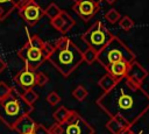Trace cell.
I'll list each match as a JSON object with an SVG mask.
<instances>
[{
    "label": "cell",
    "mask_w": 149,
    "mask_h": 134,
    "mask_svg": "<svg viewBox=\"0 0 149 134\" xmlns=\"http://www.w3.org/2000/svg\"><path fill=\"white\" fill-rule=\"evenodd\" d=\"M97 105L109 118H121L133 127L149 111V93L125 77L104 92Z\"/></svg>",
    "instance_id": "cell-1"
},
{
    "label": "cell",
    "mask_w": 149,
    "mask_h": 134,
    "mask_svg": "<svg viewBox=\"0 0 149 134\" xmlns=\"http://www.w3.org/2000/svg\"><path fill=\"white\" fill-rule=\"evenodd\" d=\"M48 61L64 77L70 76L83 62V51L66 36L59 37Z\"/></svg>",
    "instance_id": "cell-2"
},
{
    "label": "cell",
    "mask_w": 149,
    "mask_h": 134,
    "mask_svg": "<svg viewBox=\"0 0 149 134\" xmlns=\"http://www.w3.org/2000/svg\"><path fill=\"white\" fill-rule=\"evenodd\" d=\"M33 111L34 106L28 105L15 87H13L7 97L0 99V120L10 131H14V127L20 119L29 115Z\"/></svg>",
    "instance_id": "cell-3"
},
{
    "label": "cell",
    "mask_w": 149,
    "mask_h": 134,
    "mask_svg": "<svg viewBox=\"0 0 149 134\" xmlns=\"http://www.w3.org/2000/svg\"><path fill=\"white\" fill-rule=\"evenodd\" d=\"M135 59H136L135 54L118 36H113L112 40L106 44V47L97 56V62L104 69H106L108 65L115 62L125 61L128 64H130Z\"/></svg>",
    "instance_id": "cell-4"
},
{
    "label": "cell",
    "mask_w": 149,
    "mask_h": 134,
    "mask_svg": "<svg viewBox=\"0 0 149 134\" xmlns=\"http://www.w3.org/2000/svg\"><path fill=\"white\" fill-rule=\"evenodd\" d=\"M114 35L107 29L101 21H95L81 36L80 38L87 44L88 48L99 54L106 44L112 40Z\"/></svg>",
    "instance_id": "cell-5"
},
{
    "label": "cell",
    "mask_w": 149,
    "mask_h": 134,
    "mask_svg": "<svg viewBox=\"0 0 149 134\" xmlns=\"http://www.w3.org/2000/svg\"><path fill=\"white\" fill-rule=\"evenodd\" d=\"M63 134H94L95 131L77 111L70 110L69 117L63 125Z\"/></svg>",
    "instance_id": "cell-6"
},
{
    "label": "cell",
    "mask_w": 149,
    "mask_h": 134,
    "mask_svg": "<svg viewBox=\"0 0 149 134\" xmlns=\"http://www.w3.org/2000/svg\"><path fill=\"white\" fill-rule=\"evenodd\" d=\"M17 56L24 62V65L30 68L31 70H37L45 61H48L45 54L43 52V49L35 48L30 45L28 42L19 50Z\"/></svg>",
    "instance_id": "cell-7"
},
{
    "label": "cell",
    "mask_w": 149,
    "mask_h": 134,
    "mask_svg": "<svg viewBox=\"0 0 149 134\" xmlns=\"http://www.w3.org/2000/svg\"><path fill=\"white\" fill-rule=\"evenodd\" d=\"M19 14L29 27H34L44 16V9L35 0H33L19 9Z\"/></svg>",
    "instance_id": "cell-8"
},
{
    "label": "cell",
    "mask_w": 149,
    "mask_h": 134,
    "mask_svg": "<svg viewBox=\"0 0 149 134\" xmlns=\"http://www.w3.org/2000/svg\"><path fill=\"white\" fill-rule=\"evenodd\" d=\"M99 9H100V5L90 0L76 1L72 6V10L85 22L90 21L99 12Z\"/></svg>",
    "instance_id": "cell-9"
},
{
    "label": "cell",
    "mask_w": 149,
    "mask_h": 134,
    "mask_svg": "<svg viewBox=\"0 0 149 134\" xmlns=\"http://www.w3.org/2000/svg\"><path fill=\"white\" fill-rule=\"evenodd\" d=\"M14 82L22 90H30L36 85V71L26 66L14 76Z\"/></svg>",
    "instance_id": "cell-10"
},
{
    "label": "cell",
    "mask_w": 149,
    "mask_h": 134,
    "mask_svg": "<svg viewBox=\"0 0 149 134\" xmlns=\"http://www.w3.org/2000/svg\"><path fill=\"white\" fill-rule=\"evenodd\" d=\"M126 77L130 82H133L134 84H136L139 86H142V84L144 83V80L148 77V71L135 59L134 62H132L129 64Z\"/></svg>",
    "instance_id": "cell-11"
},
{
    "label": "cell",
    "mask_w": 149,
    "mask_h": 134,
    "mask_svg": "<svg viewBox=\"0 0 149 134\" xmlns=\"http://www.w3.org/2000/svg\"><path fill=\"white\" fill-rule=\"evenodd\" d=\"M50 23L56 30H58L61 34H63V36H65V34L76 24V21L65 10H62V13L57 17L51 20Z\"/></svg>",
    "instance_id": "cell-12"
},
{
    "label": "cell",
    "mask_w": 149,
    "mask_h": 134,
    "mask_svg": "<svg viewBox=\"0 0 149 134\" xmlns=\"http://www.w3.org/2000/svg\"><path fill=\"white\" fill-rule=\"evenodd\" d=\"M128 66L129 64L125 61H120V62H115L111 65H108L105 70L107 71L106 73H108L109 76H112L116 82L125 78L126 75H127V71H128Z\"/></svg>",
    "instance_id": "cell-13"
},
{
    "label": "cell",
    "mask_w": 149,
    "mask_h": 134,
    "mask_svg": "<svg viewBox=\"0 0 149 134\" xmlns=\"http://www.w3.org/2000/svg\"><path fill=\"white\" fill-rule=\"evenodd\" d=\"M106 128L112 134H126L132 127L121 118H111L106 122Z\"/></svg>",
    "instance_id": "cell-14"
},
{
    "label": "cell",
    "mask_w": 149,
    "mask_h": 134,
    "mask_svg": "<svg viewBox=\"0 0 149 134\" xmlns=\"http://www.w3.org/2000/svg\"><path fill=\"white\" fill-rule=\"evenodd\" d=\"M35 125H36V122H35L29 115H26V117H23L22 119H20V120L17 121V124H16L15 127H14V131H15L17 134L30 133V132H34Z\"/></svg>",
    "instance_id": "cell-15"
},
{
    "label": "cell",
    "mask_w": 149,
    "mask_h": 134,
    "mask_svg": "<svg viewBox=\"0 0 149 134\" xmlns=\"http://www.w3.org/2000/svg\"><path fill=\"white\" fill-rule=\"evenodd\" d=\"M115 84H116V80H115L112 76H109L108 73L104 75V76L98 80V86H99L104 92H107V91H109L111 89H113Z\"/></svg>",
    "instance_id": "cell-16"
},
{
    "label": "cell",
    "mask_w": 149,
    "mask_h": 134,
    "mask_svg": "<svg viewBox=\"0 0 149 134\" xmlns=\"http://www.w3.org/2000/svg\"><path fill=\"white\" fill-rule=\"evenodd\" d=\"M69 113H70V110L65 106H59L58 108H56V111L52 113V118L55 119L56 122L58 124H62L64 125V122L66 121L68 117H69Z\"/></svg>",
    "instance_id": "cell-17"
},
{
    "label": "cell",
    "mask_w": 149,
    "mask_h": 134,
    "mask_svg": "<svg viewBox=\"0 0 149 134\" xmlns=\"http://www.w3.org/2000/svg\"><path fill=\"white\" fill-rule=\"evenodd\" d=\"M21 97H22V99L28 104V105H34V103L38 99V93L35 91V90H33V89H30V90H26V91H23L22 93H21Z\"/></svg>",
    "instance_id": "cell-18"
},
{
    "label": "cell",
    "mask_w": 149,
    "mask_h": 134,
    "mask_svg": "<svg viewBox=\"0 0 149 134\" xmlns=\"http://www.w3.org/2000/svg\"><path fill=\"white\" fill-rule=\"evenodd\" d=\"M61 13H62V9H61L56 3H54V2L49 3L48 7H47V9L44 10V15H47V16L50 19V21L54 20L55 17H57Z\"/></svg>",
    "instance_id": "cell-19"
},
{
    "label": "cell",
    "mask_w": 149,
    "mask_h": 134,
    "mask_svg": "<svg viewBox=\"0 0 149 134\" xmlns=\"http://www.w3.org/2000/svg\"><path fill=\"white\" fill-rule=\"evenodd\" d=\"M87 94H88V91H87L83 85L76 86V87L73 89V91H72V97H73L76 100H78V101L85 100L86 97H87Z\"/></svg>",
    "instance_id": "cell-20"
},
{
    "label": "cell",
    "mask_w": 149,
    "mask_h": 134,
    "mask_svg": "<svg viewBox=\"0 0 149 134\" xmlns=\"http://www.w3.org/2000/svg\"><path fill=\"white\" fill-rule=\"evenodd\" d=\"M97 56H98V54L94 50H92L91 48H87L85 51H83V59L88 65H91L94 62H97Z\"/></svg>",
    "instance_id": "cell-21"
},
{
    "label": "cell",
    "mask_w": 149,
    "mask_h": 134,
    "mask_svg": "<svg viewBox=\"0 0 149 134\" xmlns=\"http://www.w3.org/2000/svg\"><path fill=\"white\" fill-rule=\"evenodd\" d=\"M105 17H106V20H107L109 23L114 24V23H116V22L120 21L121 14H120L115 8H111V9L105 14Z\"/></svg>",
    "instance_id": "cell-22"
},
{
    "label": "cell",
    "mask_w": 149,
    "mask_h": 134,
    "mask_svg": "<svg viewBox=\"0 0 149 134\" xmlns=\"http://www.w3.org/2000/svg\"><path fill=\"white\" fill-rule=\"evenodd\" d=\"M119 26H120L121 29L128 31V30H130V29L133 28V26H134V21H133L129 16L125 15V16H122V17L120 19V21H119Z\"/></svg>",
    "instance_id": "cell-23"
},
{
    "label": "cell",
    "mask_w": 149,
    "mask_h": 134,
    "mask_svg": "<svg viewBox=\"0 0 149 134\" xmlns=\"http://www.w3.org/2000/svg\"><path fill=\"white\" fill-rule=\"evenodd\" d=\"M45 100H47V103H48V104H50V105L55 106V105L59 104L62 99H61V97H59V94H58V93H56L55 91H51V92H50V93H48V96L45 97Z\"/></svg>",
    "instance_id": "cell-24"
},
{
    "label": "cell",
    "mask_w": 149,
    "mask_h": 134,
    "mask_svg": "<svg viewBox=\"0 0 149 134\" xmlns=\"http://www.w3.org/2000/svg\"><path fill=\"white\" fill-rule=\"evenodd\" d=\"M48 83H49V77L42 71H36V85L44 86Z\"/></svg>",
    "instance_id": "cell-25"
},
{
    "label": "cell",
    "mask_w": 149,
    "mask_h": 134,
    "mask_svg": "<svg viewBox=\"0 0 149 134\" xmlns=\"http://www.w3.org/2000/svg\"><path fill=\"white\" fill-rule=\"evenodd\" d=\"M13 87L8 86L5 82H0V99H3L5 97H7L10 92H12Z\"/></svg>",
    "instance_id": "cell-26"
},
{
    "label": "cell",
    "mask_w": 149,
    "mask_h": 134,
    "mask_svg": "<svg viewBox=\"0 0 149 134\" xmlns=\"http://www.w3.org/2000/svg\"><path fill=\"white\" fill-rule=\"evenodd\" d=\"M49 134H63V131H64V127L62 124H58V122H55L54 125H51L49 128Z\"/></svg>",
    "instance_id": "cell-27"
},
{
    "label": "cell",
    "mask_w": 149,
    "mask_h": 134,
    "mask_svg": "<svg viewBox=\"0 0 149 134\" xmlns=\"http://www.w3.org/2000/svg\"><path fill=\"white\" fill-rule=\"evenodd\" d=\"M34 134H49V129L42 124H36L34 128Z\"/></svg>",
    "instance_id": "cell-28"
},
{
    "label": "cell",
    "mask_w": 149,
    "mask_h": 134,
    "mask_svg": "<svg viewBox=\"0 0 149 134\" xmlns=\"http://www.w3.org/2000/svg\"><path fill=\"white\" fill-rule=\"evenodd\" d=\"M54 49H55V45L54 44H51L49 42H44V44H43V52L45 54L47 58H49V56L52 54Z\"/></svg>",
    "instance_id": "cell-29"
},
{
    "label": "cell",
    "mask_w": 149,
    "mask_h": 134,
    "mask_svg": "<svg viewBox=\"0 0 149 134\" xmlns=\"http://www.w3.org/2000/svg\"><path fill=\"white\" fill-rule=\"evenodd\" d=\"M30 1H33V0H10L13 7H14V8H17V9H21L24 5H27V3L30 2Z\"/></svg>",
    "instance_id": "cell-30"
},
{
    "label": "cell",
    "mask_w": 149,
    "mask_h": 134,
    "mask_svg": "<svg viewBox=\"0 0 149 134\" xmlns=\"http://www.w3.org/2000/svg\"><path fill=\"white\" fill-rule=\"evenodd\" d=\"M12 12L10 10H8L7 8H5V7H2V6H0V21H3L9 14H10Z\"/></svg>",
    "instance_id": "cell-31"
},
{
    "label": "cell",
    "mask_w": 149,
    "mask_h": 134,
    "mask_svg": "<svg viewBox=\"0 0 149 134\" xmlns=\"http://www.w3.org/2000/svg\"><path fill=\"white\" fill-rule=\"evenodd\" d=\"M0 6H2V7H5V8H7L8 10H13L14 9V7H13V5H12V2H10V0H0Z\"/></svg>",
    "instance_id": "cell-32"
},
{
    "label": "cell",
    "mask_w": 149,
    "mask_h": 134,
    "mask_svg": "<svg viewBox=\"0 0 149 134\" xmlns=\"http://www.w3.org/2000/svg\"><path fill=\"white\" fill-rule=\"evenodd\" d=\"M7 68V64H6V62L0 57V73H2L3 72V70Z\"/></svg>",
    "instance_id": "cell-33"
},
{
    "label": "cell",
    "mask_w": 149,
    "mask_h": 134,
    "mask_svg": "<svg viewBox=\"0 0 149 134\" xmlns=\"http://www.w3.org/2000/svg\"><path fill=\"white\" fill-rule=\"evenodd\" d=\"M105 1H106L107 3H109V5H112V3H114L116 0H105Z\"/></svg>",
    "instance_id": "cell-34"
},
{
    "label": "cell",
    "mask_w": 149,
    "mask_h": 134,
    "mask_svg": "<svg viewBox=\"0 0 149 134\" xmlns=\"http://www.w3.org/2000/svg\"><path fill=\"white\" fill-rule=\"evenodd\" d=\"M74 2L76 1H80V0H73ZM90 1H94V2H97V3H100V1H102V0H90Z\"/></svg>",
    "instance_id": "cell-35"
},
{
    "label": "cell",
    "mask_w": 149,
    "mask_h": 134,
    "mask_svg": "<svg viewBox=\"0 0 149 134\" xmlns=\"http://www.w3.org/2000/svg\"><path fill=\"white\" fill-rule=\"evenodd\" d=\"M126 134H141V133H134V132H133V131L130 129V131H128V132H127Z\"/></svg>",
    "instance_id": "cell-36"
},
{
    "label": "cell",
    "mask_w": 149,
    "mask_h": 134,
    "mask_svg": "<svg viewBox=\"0 0 149 134\" xmlns=\"http://www.w3.org/2000/svg\"><path fill=\"white\" fill-rule=\"evenodd\" d=\"M26 134H34V132H30V133H26Z\"/></svg>",
    "instance_id": "cell-37"
}]
</instances>
